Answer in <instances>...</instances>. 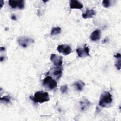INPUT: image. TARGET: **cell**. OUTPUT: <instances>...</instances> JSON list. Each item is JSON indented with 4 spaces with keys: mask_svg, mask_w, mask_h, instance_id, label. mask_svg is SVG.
<instances>
[{
    "mask_svg": "<svg viewBox=\"0 0 121 121\" xmlns=\"http://www.w3.org/2000/svg\"><path fill=\"white\" fill-rule=\"evenodd\" d=\"M30 99L35 103H43L50 100L48 93L43 91H37L34 96H30Z\"/></svg>",
    "mask_w": 121,
    "mask_h": 121,
    "instance_id": "6da1fadb",
    "label": "cell"
},
{
    "mask_svg": "<svg viewBox=\"0 0 121 121\" xmlns=\"http://www.w3.org/2000/svg\"><path fill=\"white\" fill-rule=\"evenodd\" d=\"M112 98L111 94L108 91L103 92L100 97L99 105L102 107H107L112 103Z\"/></svg>",
    "mask_w": 121,
    "mask_h": 121,
    "instance_id": "7a4b0ae2",
    "label": "cell"
},
{
    "mask_svg": "<svg viewBox=\"0 0 121 121\" xmlns=\"http://www.w3.org/2000/svg\"><path fill=\"white\" fill-rule=\"evenodd\" d=\"M43 85L47 89L52 90L56 88L57 83L52 77L48 76L43 79Z\"/></svg>",
    "mask_w": 121,
    "mask_h": 121,
    "instance_id": "3957f363",
    "label": "cell"
},
{
    "mask_svg": "<svg viewBox=\"0 0 121 121\" xmlns=\"http://www.w3.org/2000/svg\"><path fill=\"white\" fill-rule=\"evenodd\" d=\"M17 43L22 47H27L29 45L34 43V40L27 37L19 36L17 38Z\"/></svg>",
    "mask_w": 121,
    "mask_h": 121,
    "instance_id": "277c9868",
    "label": "cell"
},
{
    "mask_svg": "<svg viewBox=\"0 0 121 121\" xmlns=\"http://www.w3.org/2000/svg\"><path fill=\"white\" fill-rule=\"evenodd\" d=\"M76 52L78 56L80 58H84L90 56L89 49L86 44H85L83 48H78L76 50Z\"/></svg>",
    "mask_w": 121,
    "mask_h": 121,
    "instance_id": "5b68a950",
    "label": "cell"
},
{
    "mask_svg": "<svg viewBox=\"0 0 121 121\" xmlns=\"http://www.w3.org/2000/svg\"><path fill=\"white\" fill-rule=\"evenodd\" d=\"M9 4L10 6V7L12 9L18 8V9H23L24 8L25 1L23 0H9Z\"/></svg>",
    "mask_w": 121,
    "mask_h": 121,
    "instance_id": "8992f818",
    "label": "cell"
},
{
    "mask_svg": "<svg viewBox=\"0 0 121 121\" xmlns=\"http://www.w3.org/2000/svg\"><path fill=\"white\" fill-rule=\"evenodd\" d=\"M62 72V69L60 67H58L51 68L48 73L53 76L56 79H59L61 76Z\"/></svg>",
    "mask_w": 121,
    "mask_h": 121,
    "instance_id": "52a82bcc",
    "label": "cell"
},
{
    "mask_svg": "<svg viewBox=\"0 0 121 121\" xmlns=\"http://www.w3.org/2000/svg\"><path fill=\"white\" fill-rule=\"evenodd\" d=\"M50 60L57 67H60L62 65V57L61 56L52 53L51 55Z\"/></svg>",
    "mask_w": 121,
    "mask_h": 121,
    "instance_id": "ba28073f",
    "label": "cell"
},
{
    "mask_svg": "<svg viewBox=\"0 0 121 121\" xmlns=\"http://www.w3.org/2000/svg\"><path fill=\"white\" fill-rule=\"evenodd\" d=\"M57 51L64 55H68L71 52V47L67 44H60L57 48Z\"/></svg>",
    "mask_w": 121,
    "mask_h": 121,
    "instance_id": "9c48e42d",
    "label": "cell"
},
{
    "mask_svg": "<svg viewBox=\"0 0 121 121\" xmlns=\"http://www.w3.org/2000/svg\"><path fill=\"white\" fill-rule=\"evenodd\" d=\"M69 7L71 9H81L83 7V4L77 0H71L69 2Z\"/></svg>",
    "mask_w": 121,
    "mask_h": 121,
    "instance_id": "30bf717a",
    "label": "cell"
},
{
    "mask_svg": "<svg viewBox=\"0 0 121 121\" xmlns=\"http://www.w3.org/2000/svg\"><path fill=\"white\" fill-rule=\"evenodd\" d=\"M101 32L100 29H96L91 34L90 38L93 41H97L100 39Z\"/></svg>",
    "mask_w": 121,
    "mask_h": 121,
    "instance_id": "8fae6325",
    "label": "cell"
},
{
    "mask_svg": "<svg viewBox=\"0 0 121 121\" xmlns=\"http://www.w3.org/2000/svg\"><path fill=\"white\" fill-rule=\"evenodd\" d=\"M90 102L86 99H83L79 102V107L81 111H86L90 105Z\"/></svg>",
    "mask_w": 121,
    "mask_h": 121,
    "instance_id": "7c38bea8",
    "label": "cell"
},
{
    "mask_svg": "<svg viewBox=\"0 0 121 121\" xmlns=\"http://www.w3.org/2000/svg\"><path fill=\"white\" fill-rule=\"evenodd\" d=\"M95 15V12L94 10L88 9H87L86 12L84 13H83L82 15V16L84 18L86 19V18H92Z\"/></svg>",
    "mask_w": 121,
    "mask_h": 121,
    "instance_id": "4fadbf2b",
    "label": "cell"
},
{
    "mask_svg": "<svg viewBox=\"0 0 121 121\" xmlns=\"http://www.w3.org/2000/svg\"><path fill=\"white\" fill-rule=\"evenodd\" d=\"M73 85L77 90L78 91H81L83 90L84 87L85 86V84L81 80H78L75 82L74 83Z\"/></svg>",
    "mask_w": 121,
    "mask_h": 121,
    "instance_id": "5bb4252c",
    "label": "cell"
},
{
    "mask_svg": "<svg viewBox=\"0 0 121 121\" xmlns=\"http://www.w3.org/2000/svg\"><path fill=\"white\" fill-rule=\"evenodd\" d=\"M114 57L117 59V60L115 63V66L118 70H120L121 67V55L120 53H117L114 55Z\"/></svg>",
    "mask_w": 121,
    "mask_h": 121,
    "instance_id": "9a60e30c",
    "label": "cell"
},
{
    "mask_svg": "<svg viewBox=\"0 0 121 121\" xmlns=\"http://www.w3.org/2000/svg\"><path fill=\"white\" fill-rule=\"evenodd\" d=\"M61 31V29L60 27H53L51 32V35H56L59 34H60Z\"/></svg>",
    "mask_w": 121,
    "mask_h": 121,
    "instance_id": "2e32d148",
    "label": "cell"
},
{
    "mask_svg": "<svg viewBox=\"0 0 121 121\" xmlns=\"http://www.w3.org/2000/svg\"><path fill=\"white\" fill-rule=\"evenodd\" d=\"M10 96L9 95H5L2 97H1L0 102L4 104H9L10 102Z\"/></svg>",
    "mask_w": 121,
    "mask_h": 121,
    "instance_id": "e0dca14e",
    "label": "cell"
},
{
    "mask_svg": "<svg viewBox=\"0 0 121 121\" xmlns=\"http://www.w3.org/2000/svg\"><path fill=\"white\" fill-rule=\"evenodd\" d=\"M60 91L62 94L66 93L68 91V86L66 85L61 86L60 87Z\"/></svg>",
    "mask_w": 121,
    "mask_h": 121,
    "instance_id": "ac0fdd59",
    "label": "cell"
},
{
    "mask_svg": "<svg viewBox=\"0 0 121 121\" xmlns=\"http://www.w3.org/2000/svg\"><path fill=\"white\" fill-rule=\"evenodd\" d=\"M102 5L104 8H108L111 5V1L108 0H104L102 2Z\"/></svg>",
    "mask_w": 121,
    "mask_h": 121,
    "instance_id": "d6986e66",
    "label": "cell"
},
{
    "mask_svg": "<svg viewBox=\"0 0 121 121\" xmlns=\"http://www.w3.org/2000/svg\"><path fill=\"white\" fill-rule=\"evenodd\" d=\"M11 18L13 20H17V17L15 15H12L11 16Z\"/></svg>",
    "mask_w": 121,
    "mask_h": 121,
    "instance_id": "ffe728a7",
    "label": "cell"
},
{
    "mask_svg": "<svg viewBox=\"0 0 121 121\" xmlns=\"http://www.w3.org/2000/svg\"><path fill=\"white\" fill-rule=\"evenodd\" d=\"M4 4V2L3 0H0V8H2L3 5Z\"/></svg>",
    "mask_w": 121,
    "mask_h": 121,
    "instance_id": "44dd1931",
    "label": "cell"
},
{
    "mask_svg": "<svg viewBox=\"0 0 121 121\" xmlns=\"http://www.w3.org/2000/svg\"><path fill=\"white\" fill-rule=\"evenodd\" d=\"M5 50V48L4 47H0V51H4Z\"/></svg>",
    "mask_w": 121,
    "mask_h": 121,
    "instance_id": "7402d4cb",
    "label": "cell"
},
{
    "mask_svg": "<svg viewBox=\"0 0 121 121\" xmlns=\"http://www.w3.org/2000/svg\"><path fill=\"white\" fill-rule=\"evenodd\" d=\"M4 60V57L3 56H1L0 57V61H2L3 60Z\"/></svg>",
    "mask_w": 121,
    "mask_h": 121,
    "instance_id": "603a6c76",
    "label": "cell"
}]
</instances>
